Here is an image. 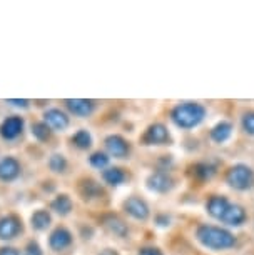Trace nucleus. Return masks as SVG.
I'll return each mask as SVG.
<instances>
[{
  "label": "nucleus",
  "mask_w": 254,
  "mask_h": 255,
  "mask_svg": "<svg viewBox=\"0 0 254 255\" xmlns=\"http://www.w3.org/2000/svg\"><path fill=\"white\" fill-rule=\"evenodd\" d=\"M22 232V224L15 215H7V217L0 219V239L10 240L17 237Z\"/></svg>",
  "instance_id": "obj_1"
},
{
  "label": "nucleus",
  "mask_w": 254,
  "mask_h": 255,
  "mask_svg": "<svg viewBox=\"0 0 254 255\" xmlns=\"http://www.w3.org/2000/svg\"><path fill=\"white\" fill-rule=\"evenodd\" d=\"M72 242V235L67 229L64 227H59L55 229L54 232L50 234V239H49V245L52 250H55V252H60V250L67 249Z\"/></svg>",
  "instance_id": "obj_2"
},
{
  "label": "nucleus",
  "mask_w": 254,
  "mask_h": 255,
  "mask_svg": "<svg viewBox=\"0 0 254 255\" xmlns=\"http://www.w3.org/2000/svg\"><path fill=\"white\" fill-rule=\"evenodd\" d=\"M20 174V163L13 157H5L0 160V179L2 180H13Z\"/></svg>",
  "instance_id": "obj_3"
},
{
  "label": "nucleus",
  "mask_w": 254,
  "mask_h": 255,
  "mask_svg": "<svg viewBox=\"0 0 254 255\" xmlns=\"http://www.w3.org/2000/svg\"><path fill=\"white\" fill-rule=\"evenodd\" d=\"M22 127H23L22 117H8L5 122L2 124V127H0V133H2L3 138H7V140H12V138H15V137L20 135Z\"/></svg>",
  "instance_id": "obj_4"
},
{
  "label": "nucleus",
  "mask_w": 254,
  "mask_h": 255,
  "mask_svg": "<svg viewBox=\"0 0 254 255\" xmlns=\"http://www.w3.org/2000/svg\"><path fill=\"white\" fill-rule=\"evenodd\" d=\"M44 119L45 124L50 125L52 128H55V130H64V128H67V125H69V117L64 112H60L59 109L47 110L44 114Z\"/></svg>",
  "instance_id": "obj_5"
},
{
  "label": "nucleus",
  "mask_w": 254,
  "mask_h": 255,
  "mask_svg": "<svg viewBox=\"0 0 254 255\" xmlns=\"http://www.w3.org/2000/svg\"><path fill=\"white\" fill-rule=\"evenodd\" d=\"M67 107L74 115H79V117H85V115L90 114L92 110V105L87 100H79V99H74V100H65Z\"/></svg>",
  "instance_id": "obj_6"
},
{
  "label": "nucleus",
  "mask_w": 254,
  "mask_h": 255,
  "mask_svg": "<svg viewBox=\"0 0 254 255\" xmlns=\"http://www.w3.org/2000/svg\"><path fill=\"white\" fill-rule=\"evenodd\" d=\"M30 222H32V227L35 230H45L50 225L52 219H50V214L47 210H37L35 214L32 215Z\"/></svg>",
  "instance_id": "obj_7"
},
{
  "label": "nucleus",
  "mask_w": 254,
  "mask_h": 255,
  "mask_svg": "<svg viewBox=\"0 0 254 255\" xmlns=\"http://www.w3.org/2000/svg\"><path fill=\"white\" fill-rule=\"evenodd\" d=\"M52 209H54L57 214L67 215L72 210V200L67 195H59V197H55L54 202H52Z\"/></svg>",
  "instance_id": "obj_8"
},
{
  "label": "nucleus",
  "mask_w": 254,
  "mask_h": 255,
  "mask_svg": "<svg viewBox=\"0 0 254 255\" xmlns=\"http://www.w3.org/2000/svg\"><path fill=\"white\" fill-rule=\"evenodd\" d=\"M107 148H109V152L114 153V155L122 157L124 153H126V150H127V145L124 143L122 138H119V137H109L107 138Z\"/></svg>",
  "instance_id": "obj_9"
},
{
  "label": "nucleus",
  "mask_w": 254,
  "mask_h": 255,
  "mask_svg": "<svg viewBox=\"0 0 254 255\" xmlns=\"http://www.w3.org/2000/svg\"><path fill=\"white\" fill-rule=\"evenodd\" d=\"M127 209H129V212H131V214L134 215V217H137V219H146L147 209H146V205H144L141 200L131 199V200L127 202Z\"/></svg>",
  "instance_id": "obj_10"
},
{
  "label": "nucleus",
  "mask_w": 254,
  "mask_h": 255,
  "mask_svg": "<svg viewBox=\"0 0 254 255\" xmlns=\"http://www.w3.org/2000/svg\"><path fill=\"white\" fill-rule=\"evenodd\" d=\"M32 133L35 138H39V140L44 142V140H49L50 128L45 122H35V124H32Z\"/></svg>",
  "instance_id": "obj_11"
},
{
  "label": "nucleus",
  "mask_w": 254,
  "mask_h": 255,
  "mask_svg": "<svg viewBox=\"0 0 254 255\" xmlns=\"http://www.w3.org/2000/svg\"><path fill=\"white\" fill-rule=\"evenodd\" d=\"M49 167H50V170H54V172H64L65 167H67V162H65V158L62 157V155L55 153V155L50 157Z\"/></svg>",
  "instance_id": "obj_12"
},
{
  "label": "nucleus",
  "mask_w": 254,
  "mask_h": 255,
  "mask_svg": "<svg viewBox=\"0 0 254 255\" xmlns=\"http://www.w3.org/2000/svg\"><path fill=\"white\" fill-rule=\"evenodd\" d=\"M74 143L77 147H80V148H87V147H90V135L85 130H80V132H77L74 135Z\"/></svg>",
  "instance_id": "obj_13"
},
{
  "label": "nucleus",
  "mask_w": 254,
  "mask_h": 255,
  "mask_svg": "<svg viewBox=\"0 0 254 255\" xmlns=\"http://www.w3.org/2000/svg\"><path fill=\"white\" fill-rule=\"evenodd\" d=\"M122 179H124L122 172L117 170V168H111V170L105 172V180L111 182V184H119Z\"/></svg>",
  "instance_id": "obj_14"
},
{
  "label": "nucleus",
  "mask_w": 254,
  "mask_h": 255,
  "mask_svg": "<svg viewBox=\"0 0 254 255\" xmlns=\"http://www.w3.org/2000/svg\"><path fill=\"white\" fill-rule=\"evenodd\" d=\"M90 163L95 167H104L107 163V157L102 155V153H95V155L90 157Z\"/></svg>",
  "instance_id": "obj_15"
},
{
  "label": "nucleus",
  "mask_w": 254,
  "mask_h": 255,
  "mask_svg": "<svg viewBox=\"0 0 254 255\" xmlns=\"http://www.w3.org/2000/svg\"><path fill=\"white\" fill-rule=\"evenodd\" d=\"M23 255H42V249L35 242H30L27 245L25 254H23Z\"/></svg>",
  "instance_id": "obj_16"
},
{
  "label": "nucleus",
  "mask_w": 254,
  "mask_h": 255,
  "mask_svg": "<svg viewBox=\"0 0 254 255\" xmlns=\"http://www.w3.org/2000/svg\"><path fill=\"white\" fill-rule=\"evenodd\" d=\"M0 255H18V252L12 247H3L0 249Z\"/></svg>",
  "instance_id": "obj_17"
},
{
  "label": "nucleus",
  "mask_w": 254,
  "mask_h": 255,
  "mask_svg": "<svg viewBox=\"0 0 254 255\" xmlns=\"http://www.w3.org/2000/svg\"><path fill=\"white\" fill-rule=\"evenodd\" d=\"M8 104H13V105H20V107H27V100H8Z\"/></svg>",
  "instance_id": "obj_18"
},
{
  "label": "nucleus",
  "mask_w": 254,
  "mask_h": 255,
  "mask_svg": "<svg viewBox=\"0 0 254 255\" xmlns=\"http://www.w3.org/2000/svg\"><path fill=\"white\" fill-rule=\"evenodd\" d=\"M141 255H159V254H157L156 250H152V249H146V250H142Z\"/></svg>",
  "instance_id": "obj_19"
},
{
  "label": "nucleus",
  "mask_w": 254,
  "mask_h": 255,
  "mask_svg": "<svg viewBox=\"0 0 254 255\" xmlns=\"http://www.w3.org/2000/svg\"><path fill=\"white\" fill-rule=\"evenodd\" d=\"M102 255H114V254H112V252H109V250H107V252H104Z\"/></svg>",
  "instance_id": "obj_20"
}]
</instances>
